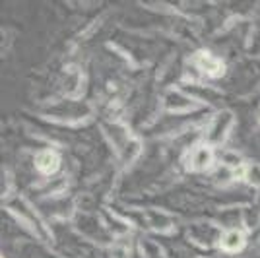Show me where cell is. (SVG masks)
I'll return each mask as SVG.
<instances>
[{
    "label": "cell",
    "instance_id": "7a4b0ae2",
    "mask_svg": "<svg viewBox=\"0 0 260 258\" xmlns=\"http://www.w3.org/2000/svg\"><path fill=\"white\" fill-rule=\"evenodd\" d=\"M58 163H60L58 155L51 150L41 151V153L35 157V167L41 173H45V175H51V173L56 171V169H58Z\"/></svg>",
    "mask_w": 260,
    "mask_h": 258
},
{
    "label": "cell",
    "instance_id": "277c9868",
    "mask_svg": "<svg viewBox=\"0 0 260 258\" xmlns=\"http://www.w3.org/2000/svg\"><path fill=\"white\" fill-rule=\"evenodd\" d=\"M210 163H212V153L206 148H200L192 157V167H196V169H204Z\"/></svg>",
    "mask_w": 260,
    "mask_h": 258
},
{
    "label": "cell",
    "instance_id": "3957f363",
    "mask_svg": "<svg viewBox=\"0 0 260 258\" xmlns=\"http://www.w3.org/2000/svg\"><path fill=\"white\" fill-rule=\"evenodd\" d=\"M243 245H245V237H243L241 231H228L219 241V247L223 250H228V252H235Z\"/></svg>",
    "mask_w": 260,
    "mask_h": 258
},
{
    "label": "cell",
    "instance_id": "6da1fadb",
    "mask_svg": "<svg viewBox=\"0 0 260 258\" xmlns=\"http://www.w3.org/2000/svg\"><path fill=\"white\" fill-rule=\"evenodd\" d=\"M194 62L196 66L208 76H221L223 74V62L214 56L212 53H208V51H200V53L194 56Z\"/></svg>",
    "mask_w": 260,
    "mask_h": 258
}]
</instances>
